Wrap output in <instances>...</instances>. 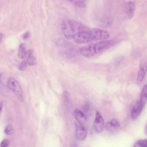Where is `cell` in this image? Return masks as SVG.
Masks as SVG:
<instances>
[{"instance_id": "obj_2", "label": "cell", "mask_w": 147, "mask_h": 147, "mask_svg": "<svg viewBox=\"0 0 147 147\" xmlns=\"http://www.w3.org/2000/svg\"><path fill=\"white\" fill-rule=\"evenodd\" d=\"M7 86L20 102H23V91L20 84L16 79L12 77L9 78L7 80Z\"/></svg>"}, {"instance_id": "obj_15", "label": "cell", "mask_w": 147, "mask_h": 147, "mask_svg": "<svg viewBox=\"0 0 147 147\" xmlns=\"http://www.w3.org/2000/svg\"><path fill=\"white\" fill-rule=\"evenodd\" d=\"M141 104L144 106L147 102V84H145L141 91L140 100Z\"/></svg>"}, {"instance_id": "obj_26", "label": "cell", "mask_w": 147, "mask_h": 147, "mask_svg": "<svg viewBox=\"0 0 147 147\" xmlns=\"http://www.w3.org/2000/svg\"><path fill=\"white\" fill-rule=\"evenodd\" d=\"M145 131H146V133L147 134V124H146V127H145Z\"/></svg>"}, {"instance_id": "obj_13", "label": "cell", "mask_w": 147, "mask_h": 147, "mask_svg": "<svg viewBox=\"0 0 147 147\" xmlns=\"http://www.w3.org/2000/svg\"><path fill=\"white\" fill-rule=\"evenodd\" d=\"M120 127L119 122L116 119H112L106 124V128L111 132H113L118 130Z\"/></svg>"}, {"instance_id": "obj_16", "label": "cell", "mask_w": 147, "mask_h": 147, "mask_svg": "<svg viewBox=\"0 0 147 147\" xmlns=\"http://www.w3.org/2000/svg\"><path fill=\"white\" fill-rule=\"evenodd\" d=\"M28 51H26V47L24 44H21L18 50V56L20 59H25L27 56Z\"/></svg>"}, {"instance_id": "obj_27", "label": "cell", "mask_w": 147, "mask_h": 147, "mask_svg": "<svg viewBox=\"0 0 147 147\" xmlns=\"http://www.w3.org/2000/svg\"><path fill=\"white\" fill-rule=\"evenodd\" d=\"M0 82H1V75H0Z\"/></svg>"}, {"instance_id": "obj_1", "label": "cell", "mask_w": 147, "mask_h": 147, "mask_svg": "<svg viewBox=\"0 0 147 147\" xmlns=\"http://www.w3.org/2000/svg\"><path fill=\"white\" fill-rule=\"evenodd\" d=\"M86 28L81 23L72 20H65L61 24V31L67 39L73 38L74 36L79 32L87 30Z\"/></svg>"}, {"instance_id": "obj_12", "label": "cell", "mask_w": 147, "mask_h": 147, "mask_svg": "<svg viewBox=\"0 0 147 147\" xmlns=\"http://www.w3.org/2000/svg\"><path fill=\"white\" fill-rule=\"evenodd\" d=\"M74 115L76 121L84 125L87 122V117L85 114L79 109H76L74 112Z\"/></svg>"}, {"instance_id": "obj_17", "label": "cell", "mask_w": 147, "mask_h": 147, "mask_svg": "<svg viewBox=\"0 0 147 147\" xmlns=\"http://www.w3.org/2000/svg\"><path fill=\"white\" fill-rule=\"evenodd\" d=\"M4 132L5 134L7 135H11L14 132V129L13 126L11 125H8L6 126L4 130Z\"/></svg>"}, {"instance_id": "obj_10", "label": "cell", "mask_w": 147, "mask_h": 147, "mask_svg": "<svg viewBox=\"0 0 147 147\" xmlns=\"http://www.w3.org/2000/svg\"><path fill=\"white\" fill-rule=\"evenodd\" d=\"M147 72V61L146 60H142L140 65L139 69L137 76V81L138 83H141L144 80L146 73Z\"/></svg>"}, {"instance_id": "obj_6", "label": "cell", "mask_w": 147, "mask_h": 147, "mask_svg": "<svg viewBox=\"0 0 147 147\" xmlns=\"http://www.w3.org/2000/svg\"><path fill=\"white\" fill-rule=\"evenodd\" d=\"M79 53L81 55L87 58L93 57L95 55H96L94 50V44H88L81 47L79 49Z\"/></svg>"}, {"instance_id": "obj_19", "label": "cell", "mask_w": 147, "mask_h": 147, "mask_svg": "<svg viewBox=\"0 0 147 147\" xmlns=\"http://www.w3.org/2000/svg\"><path fill=\"white\" fill-rule=\"evenodd\" d=\"M9 144L10 141L8 139H4L1 141L0 144V147H9Z\"/></svg>"}, {"instance_id": "obj_11", "label": "cell", "mask_w": 147, "mask_h": 147, "mask_svg": "<svg viewBox=\"0 0 147 147\" xmlns=\"http://www.w3.org/2000/svg\"><path fill=\"white\" fill-rule=\"evenodd\" d=\"M136 10L135 4L132 1L127 2L125 5V11L127 18H131L134 14Z\"/></svg>"}, {"instance_id": "obj_20", "label": "cell", "mask_w": 147, "mask_h": 147, "mask_svg": "<svg viewBox=\"0 0 147 147\" xmlns=\"http://www.w3.org/2000/svg\"><path fill=\"white\" fill-rule=\"evenodd\" d=\"M27 64H28V63H27L26 60L24 59V60L21 62V63L20 64V67H19V69H20V70H21V71H24V70L26 69V68Z\"/></svg>"}, {"instance_id": "obj_14", "label": "cell", "mask_w": 147, "mask_h": 147, "mask_svg": "<svg viewBox=\"0 0 147 147\" xmlns=\"http://www.w3.org/2000/svg\"><path fill=\"white\" fill-rule=\"evenodd\" d=\"M28 64L30 65H34L36 64V57L34 55L33 51L32 49H30L28 51L27 56L25 59Z\"/></svg>"}, {"instance_id": "obj_23", "label": "cell", "mask_w": 147, "mask_h": 147, "mask_svg": "<svg viewBox=\"0 0 147 147\" xmlns=\"http://www.w3.org/2000/svg\"><path fill=\"white\" fill-rule=\"evenodd\" d=\"M2 102L0 101V113L2 111Z\"/></svg>"}, {"instance_id": "obj_4", "label": "cell", "mask_w": 147, "mask_h": 147, "mask_svg": "<svg viewBox=\"0 0 147 147\" xmlns=\"http://www.w3.org/2000/svg\"><path fill=\"white\" fill-rule=\"evenodd\" d=\"M114 44V41L113 40H102L99 41L96 43L94 44V50L96 54L102 53L106 51L110 47H111Z\"/></svg>"}, {"instance_id": "obj_21", "label": "cell", "mask_w": 147, "mask_h": 147, "mask_svg": "<svg viewBox=\"0 0 147 147\" xmlns=\"http://www.w3.org/2000/svg\"><path fill=\"white\" fill-rule=\"evenodd\" d=\"M83 110H84V111H85V113H88L90 110V107L87 104H85V105L83 106Z\"/></svg>"}, {"instance_id": "obj_5", "label": "cell", "mask_w": 147, "mask_h": 147, "mask_svg": "<svg viewBox=\"0 0 147 147\" xmlns=\"http://www.w3.org/2000/svg\"><path fill=\"white\" fill-rule=\"evenodd\" d=\"M94 41L105 40L109 38L110 33L106 30L98 28H94L90 30Z\"/></svg>"}, {"instance_id": "obj_3", "label": "cell", "mask_w": 147, "mask_h": 147, "mask_svg": "<svg viewBox=\"0 0 147 147\" xmlns=\"http://www.w3.org/2000/svg\"><path fill=\"white\" fill-rule=\"evenodd\" d=\"M72 39L77 44H86L94 41L90 30L78 32L74 36Z\"/></svg>"}, {"instance_id": "obj_24", "label": "cell", "mask_w": 147, "mask_h": 147, "mask_svg": "<svg viewBox=\"0 0 147 147\" xmlns=\"http://www.w3.org/2000/svg\"><path fill=\"white\" fill-rule=\"evenodd\" d=\"M2 37H3V34H2V33H0V42H1V41H2Z\"/></svg>"}, {"instance_id": "obj_22", "label": "cell", "mask_w": 147, "mask_h": 147, "mask_svg": "<svg viewBox=\"0 0 147 147\" xmlns=\"http://www.w3.org/2000/svg\"><path fill=\"white\" fill-rule=\"evenodd\" d=\"M29 36V33H28V32H26V33H25V34L23 35V38H24V39H26V38H28Z\"/></svg>"}, {"instance_id": "obj_7", "label": "cell", "mask_w": 147, "mask_h": 147, "mask_svg": "<svg viewBox=\"0 0 147 147\" xmlns=\"http://www.w3.org/2000/svg\"><path fill=\"white\" fill-rule=\"evenodd\" d=\"M94 126L96 132L98 133H101L103 131L105 126L104 119L101 114H100V113L98 111H96L95 113V117Z\"/></svg>"}, {"instance_id": "obj_18", "label": "cell", "mask_w": 147, "mask_h": 147, "mask_svg": "<svg viewBox=\"0 0 147 147\" xmlns=\"http://www.w3.org/2000/svg\"><path fill=\"white\" fill-rule=\"evenodd\" d=\"M133 147H146L144 140H139L137 141L134 144Z\"/></svg>"}, {"instance_id": "obj_9", "label": "cell", "mask_w": 147, "mask_h": 147, "mask_svg": "<svg viewBox=\"0 0 147 147\" xmlns=\"http://www.w3.org/2000/svg\"><path fill=\"white\" fill-rule=\"evenodd\" d=\"M144 106L140 100L136 101L131 109V117L133 119H136L141 113Z\"/></svg>"}, {"instance_id": "obj_25", "label": "cell", "mask_w": 147, "mask_h": 147, "mask_svg": "<svg viewBox=\"0 0 147 147\" xmlns=\"http://www.w3.org/2000/svg\"><path fill=\"white\" fill-rule=\"evenodd\" d=\"M144 142H145V146L147 147V139H144Z\"/></svg>"}, {"instance_id": "obj_8", "label": "cell", "mask_w": 147, "mask_h": 147, "mask_svg": "<svg viewBox=\"0 0 147 147\" xmlns=\"http://www.w3.org/2000/svg\"><path fill=\"white\" fill-rule=\"evenodd\" d=\"M75 127L76 138L79 140H84L87 135V131L84 125L76 121Z\"/></svg>"}]
</instances>
